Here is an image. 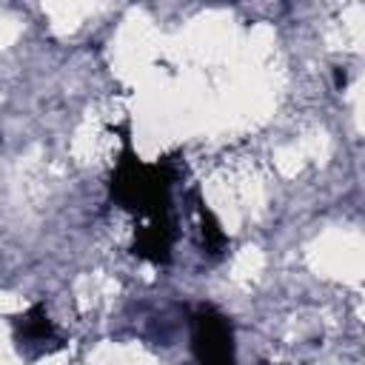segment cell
I'll return each instance as SVG.
<instances>
[{
    "instance_id": "cell-2",
    "label": "cell",
    "mask_w": 365,
    "mask_h": 365,
    "mask_svg": "<svg viewBox=\"0 0 365 365\" xmlns=\"http://www.w3.org/2000/svg\"><path fill=\"white\" fill-rule=\"evenodd\" d=\"M17 334H20V342H23V345H43V342H51V339H54V325H51V319L46 317V308H43V305H31V308L26 311V317H20Z\"/></svg>"
},
{
    "instance_id": "cell-1",
    "label": "cell",
    "mask_w": 365,
    "mask_h": 365,
    "mask_svg": "<svg viewBox=\"0 0 365 365\" xmlns=\"http://www.w3.org/2000/svg\"><path fill=\"white\" fill-rule=\"evenodd\" d=\"M191 348L200 365H237L231 325L211 305L197 308L191 317Z\"/></svg>"
},
{
    "instance_id": "cell-3",
    "label": "cell",
    "mask_w": 365,
    "mask_h": 365,
    "mask_svg": "<svg viewBox=\"0 0 365 365\" xmlns=\"http://www.w3.org/2000/svg\"><path fill=\"white\" fill-rule=\"evenodd\" d=\"M200 220H202V242L211 248V254H220V248L225 242V234L220 231V222L214 220V214L205 205H200Z\"/></svg>"
}]
</instances>
